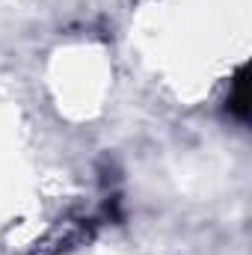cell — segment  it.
Wrapping results in <instances>:
<instances>
[{"label": "cell", "instance_id": "1", "mask_svg": "<svg viewBox=\"0 0 252 255\" xmlns=\"http://www.w3.org/2000/svg\"><path fill=\"white\" fill-rule=\"evenodd\" d=\"M229 113L238 116V119H250V83H247V65L238 68L235 74V89L229 95Z\"/></svg>", "mask_w": 252, "mask_h": 255}]
</instances>
